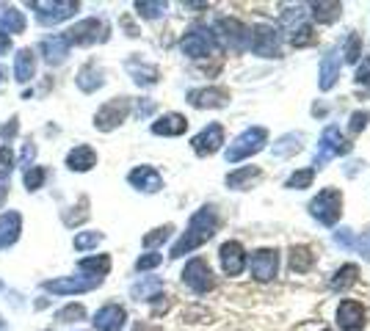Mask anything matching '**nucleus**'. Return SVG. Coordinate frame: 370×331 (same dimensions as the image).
Segmentation results:
<instances>
[{"mask_svg":"<svg viewBox=\"0 0 370 331\" xmlns=\"http://www.w3.org/2000/svg\"><path fill=\"white\" fill-rule=\"evenodd\" d=\"M216 229H219V213H216V207L213 205L199 207V210L191 215L188 229L180 235V240L171 246V257L177 260V257L191 254L194 248H199L202 243H207V240L216 235Z\"/></svg>","mask_w":370,"mask_h":331,"instance_id":"nucleus-1","label":"nucleus"},{"mask_svg":"<svg viewBox=\"0 0 370 331\" xmlns=\"http://www.w3.org/2000/svg\"><path fill=\"white\" fill-rule=\"evenodd\" d=\"M309 215L324 227H334L340 221V215H343V193L337 188H324L309 202Z\"/></svg>","mask_w":370,"mask_h":331,"instance_id":"nucleus-2","label":"nucleus"},{"mask_svg":"<svg viewBox=\"0 0 370 331\" xmlns=\"http://www.w3.org/2000/svg\"><path fill=\"white\" fill-rule=\"evenodd\" d=\"M266 144H268L266 127H246L224 152L226 163H238V161H244V158H251V155H257Z\"/></svg>","mask_w":370,"mask_h":331,"instance_id":"nucleus-3","label":"nucleus"},{"mask_svg":"<svg viewBox=\"0 0 370 331\" xmlns=\"http://www.w3.org/2000/svg\"><path fill=\"white\" fill-rule=\"evenodd\" d=\"M351 152V144L343 138V133L329 124L326 130H324V136H321V141H318V152H315V166L318 168H324V166L329 163L331 158H343V155H349Z\"/></svg>","mask_w":370,"mask_h":331,"instance_id":"nucleus-4","label":"nucleus"},{"mask_svg":"<svg viewBox=\"0 0 370 331\" xmlns=\"http://www.w3.org/2000/svg\"><path fill=\"white\" fill-rule=\"evenodd\" d=\"M249 47L254 56H263V58H279V53H282L279 34L271 25H254L249 31Z\"/></svg>","mask_w":370,"mask_h":331,"instance_id":"nucleus-5","label":"nucleus"},{"mask_svg":"<svg viewBox=\"0 0 370 331\" xmlns=\"http://www.w3.org/2000/svg\"><path fill=\"white\" fill-rule=\"evenodd\" d=\"M180 50H183L188 58H207V56L216 50V36H213L210 28L196 25V28H191V31L183 36Z\"/></svg>","mask_w":370,"mask_h":331,"instance_id":"nucleus-6","label":"nucleus"},{"mask_svg":"<svg viewBox=\"0 0 370 331\" xmlns=\"http://www.w3.org/2000/svg\"><path fill=\"white\" fill-rule=\"evenodd\" d=\"M183 285L188 290H194L196 295H205L216 287V279H213V270L202 257H194L188 265L183 268Z\"/></svg>","mask_w":370,"mask_h":331,"instance_id":"nucleus-7","label":"nucleus"},{"mask_svg":"<svg viewBox=\"0 0 370 331\" xmlns=\"http://www.w3.org/2000/svg\"><path fill=\"white\" fill-rule=\"evenodd\" d=\"M105 39H108V25L97 17H89V20L72 25L66 34L69 44H81V47H91V44H100Z\"/></svg>","mask_w":370,"mask_h":331,"instance_id":"nucleus-8","label":"nucleus"},{"mask_svg":"<svg viewBox=\"0 0 370 331\" xmlns=\"http://www.w3.org/2000/svg\"><path fill=\"white\" fill-rule=\"evenodd\" d=\"M216 44L221 41L224 47L229 50H235V53H241V50H246L249 47V28H244L238 20H232V17H221V20L216 22Z\"/></svg>","mask_w":370,"mask_h":331,"instance_id":"nucleus-9","label":"nucleus"},{"mask_svg":"<svg viewBox=\"0 0 370 331\" xmlns=\"http://www.w3.org/2000/svg\"><path fill=\"white\" fill-rule=\"evenodd\" d=\"M31 9H36V20L39 25H59L69 20L81 11V3L75 0H56V3H31Z\"/></svg>","mask_w":370,"mask_h":331,"instance_id":"nucleus-10","label":"nucleus"},{"mask_svg":"<svg viewBox=\"0 0 370 331\" xmlns=\"http://www.w3.org/2000/svg\"><path fill=\"white\" fill-rule=\"evenodd\" d=\"M127 113H130V100H127V97H116V100L105 103L103 108L94 113V127H97L100 133H111V130H116V127L127 119Z\"/></svg>","mask_w":370,"mask_h":331,"instance_id":"nucleus-11","label":"nucleus"},{"mask_svg":"<svg viewBox=\"0 0 370 331\" xmlns=\"http://www.w3.org/2000/svg\"><path fill=\"white\" fill-rule=\"evenodd\" d=\"M100 282L103 279H89V276H59V279H47L41 287L53 295H78V292L100 287Z\"/></svg>","mask_w":370,"mask_h":331,"instance_id":"nucleus-12","label":"nucleus"},{"mask_svg":"<svg viewBox=\"0 0 370 331\" xmlns=\"http://www.w3.org/2000/svg\"><path fill=\"white\" fill-rule=\"evenodd\" d=\"M224 144V127L221 124H207L202 133H196L194 138H191V146H194V152L199 155V158H207V155H216L219 149Z\"/></svg>","mask_w":370,"mask_h":331,"instance_id":"nucleus-13","label":"nucleus"},{"mask_svg":"<svg viewBox=\"0 0 370 331\" xmlns=\"http://www.w3.org/2000/svg\"><path fill=\"white\" fill-rule=\"evenodd\" d=\"M249 268H251V276L257 282H271L276 276V268H279V257H276L274 248H260V251L251 254Z\"/></svg>","mask_w":370,"mask_h":331,"instance_id":"nucleus-14","label":"nucleus"},{"mask_svg":"<svg viewBox=\"0 0 370 331\" xmlns=\"http://www.w3.org/2000/svg\"><path fill=\"white\" fill-rule=\"evenodd\" d=\"M219 260L226 276H241L246 268V251L238 240H226L224 246L219 248Z\"/></svg>","mask_w":370,"mask_h":331,"instance_id":"nucleus-15","label":"nucleus"},{"mask_svg":"<svg viewBox=\"0 0 370 331\" xmlns=\"http://www.w3.org/2000/svg\"><path fill=\"white\" fill-rule=\"evenodd\" d=\"M188 103L194 108H224L229 103V91L221 88V86L194 88V91H188Z\"/></svg>","mask_w":370,"mask_h":331,"instance_id":"nucleus-16","label":"nucleus"},{"mask_svg":"<svg viewBox=\"0 0 370 331\" xmlns=\"http://www.w3.org/2000/svg\"><path fill=\"white\" fill-rule=\"evenodd\" d=\"M127 183L136 188V190H144V193H158L164 188V177L152 168V166H136L130 174H127Z\"/></svg>","mask_w":370,"mask_h":331,"instance_id":"nucleus-17","label":"nucleus"},{"mask_svg":"<svg viewBox=\"0 0 370 331\" xmlns=\"http://www.w3.org/2000/svg\"><path fill=\"white\" fill-rule=\"evenodd\" d=\"M365 307L359 301H343L337 307V326L343 331H359L365 326Z\"/></svg>","mask_w":370,"mask_h":331,"instance_id":"nucleus-18","label":"nucleus"},{"mask_svg":"<svg viewBox=\"0 0 370 331\" xmlns=\"http://www.w3.org/2000/svg\"><path fill=\"white\" fill-rule=\"evenodd\" d=\"M127 312L119 304H105L103 310L94 315V329L97 331H122Z\"/></svg>","mask_w":370,"mask_h":331,"instance_id":"nucleus-19","label":"nucleus"},{"mask_svg":"<svg viewBox=\"0 0 370 331\" xmlns=\"http://www.w3.org/2000/svg\"><path fill=\"white\" fill-rule=\"evenodd\" d=\"M22 232V215L17 210H9L0 215V251L9 246H14L20 240Z\"/></svg>","mask_w":370,"mask_h":331,"instance_id":"nucleus-20","label":"nucleus"},{"mask_svg":"<svg viewBox=\"0 0 370 331\" xmlns=\"http://www.w3.org/2000/svg\"><path fill=\"white\" fill-rule=\"evenodd\" d=\"M69 41H66V36H61V34H53V36H47V39H41L39 50L41 56H44V61L47 63H61L66 56H69Z\"/></svg>","mask_w":370,"mask_h":331,"instance_id":"nucleus-21","label":"nucleus"},{"mask_svg":"<svg viewBox=\"0 0 370 331\" xmlns=\"http://www.w3.org/2000/svg\"><path fill=\"white\" fill-rule=\"evenodd\" d=\"M188 130V119L183 113H164L158 122H152V133L164 136V138H177Z\"/></svg>","mask_w":370,"mask_h":331,"instance_id":"nucleus-22","label":"nucleus"},{"mask_svg":"<svg viewBox=\"0 0 370 331\" xmlns=\"http://www.w3.org/2000/svg\"><path fill=\"white\" fill-rule=\"evenodd\" d=\"M97 166V152L91 149V146H86V144H81V146H75L69 155H66V168L69 171H91Z\"/></svg>","mask_w":370,"mask_h":331,"instance_id":"nucleus-23","label":"nucleus"},{"mask_svg":"<svg viewBox=\"0 0 370 331\" xmlns=\"http://www.w3.org/2000/svg\"><path fill=\"white\" fill-rule=\"evenodd\" d=\"M75 83H78V88H81V91H86V94H94L97 88H103L105 86V75H103V69H100L97 63H86L81 72H78Z\"/></svg>","mask_w":370,"mask_h":331,"instance_id":"nucleus-24","label":"nucleus"},{"mask_svg":"<svg viewBox=\"0 0 370 331\" xmlns=\"http://www.w3.org/2000/svg\"><path fill=\"white\" fill-rule=\"evenodd\" d=\"M127 72H130L133 83H139V86H155V83H158V78H161L158 66L144 63L141 58H130V61H127Z\"/></svg>","mask_w":370,"mask_h":331,"instance_id":"nucleus-25","label":"nucleus"},{"mask_svg":"<svg viewBox=\"0 0 370 331\" xmlns=\"http://www.w3.org/2000/svg\"><path fill=\"white\" fill-rule=\"evenodd\" d=\"M161 290H164V282H161L158 276H141V279L130 287V295H133L136 301H152V298L161 295Z\"/></svg>","mask_w":370,"mask_h":331,"instance_id":"nucleus-26","label":"nucleus"},{"mask_svg":"<svg viewBox=\"0 0 370 331\" xmlns=\"http://www.w3.org/2000/svg\"><path fill=\"white\" fill-rule=\"evenodd\" d=\"M337 78H340V61H337V53L329 50V53L321 58V81H318L321 91H329L331 86L337 83Z\"/></svg>","mask_w":370,"mask_h":331,"instance_id":"nucleus-27","label":"nucleus"},{"mask_svg":"<svg viewBox=\"0 0 370 331\" xmlns=\"http://www.w3.org/2000/svg\"><path fill=\"white\" fill-rule=\"evenodd\" d=\"M36 75V58H34V50H20L17 58H14V78L20 83H31Z\"/></svg>","mask_w":370,"mask_h":331,"instance_id":"nucleus-28","label":"nucleus"},{"mask_svg":"<svg viewBox=\"0 0 370 331\" xmlns=\"http://www.w3.org/2000/svg\"><path fill=\"white\" fill-rule=\"evenodd\" d=\"M257 177H260V168H257V166H244V168L226 174L224 183H226V188H232V190H246Z\"/></svg>","mask_w":370,"mask_h":331,"instance_id":"nucleus-29","label":"nucleus"},{"mask_svg":"<svg viewBox=\"0 0 370 331\" xmlns=\"http://www.w3.org/2000/svg\"><path fill=\"white\" fill-rule=\"evenodd\" d=\"M78 268L83 273H89L91 279H103L105 273L111 270V257L108 254H94V257H83L81 263H78Z\"/></svg>","mask_w":370,"mask_h":331,"instance_id":"nucleus-30","label":"nucleus"},{"mask_svg":"<svg viewBox=\"0 0 370 331\" xmlns=\"http://www.w3.org/2000/svg\"><path fill=\"white\" fill-rule=\"evenodd\" d=\"M25 31V14L17 11V9H3V14H0V34H6V36H14V34H22Z\"/></svg>","mask_w":370,"mask_h":331,"instance_id":"nucleus-31","label":"nucleus"},{"mask_svg":"<svg viewBox=\"0 0 370 331\" xmlns=\"http://www.w3.org/2000/svg\"><path fill=\"white\" fill-rule=\"evenodd\" d=\"M301 141H304L301 133H288V136H282V138L274 144L271 155H274V158H290V155H296V152L301 149Z\"/></svg>","mask_w":370,"mask_h":331,"instance_id":"nucleus-32","label":"nucleus"},{"mask_svg":"<svg viewBox=\"0 0 370 331\" xmlns=\"http://www.w3.org/2000/svg\"><path fill=\"white\" fill-rule=\"evenodd\" d=\"M312 265H315L312 248H307V246L290 248V268L296 270V273H307V270H312Z\"/></svg>","mask_w":370,"mask_h":331,"instance_id":"nucleus-33","label":"nucleus"},{"mask_svg":"<svg viewBox=\"0 0 370 331\" xmlns=\"http://www.w3.org/2000/svg\"><path fill=\"white\" fill-rule=\"evenodd\" d=\"M356 276H359V268L356 265H343V268L334 270V276H331L329 287L334 290V292H343V290H349L351 285H356Z\"/></svg>","mask_w":370,"mask_h":331,"instance_id":"nucleus-34","label":"nucleus"},{"mask_svg":"<svg viewBox=\"0 0 370 331\" xmlns=\"http://www.w3.org/2000/svg\"><path fill=\"white\" fill-rule=\"evenodd\" d=\"M309 9H312V17L318 22H324V25H329V22H334L343 14V6H340V3H331V0L329 3H326V0H324V3H312Z\"/></svg>","mask_w":370,"mask_h":331,"instance_id":"nucleus-35","label":"nucleus"},{"mask_svg":"<svg viewBox=\"0 0 370 331\" xmlns=\"http://www.w3.org/2000/svg\"><path fill=\"white\" fill-rule=\"evenodd\" d=\"M334 240H337V243H340L343 248H356L362 257H370L368 243H365V240H359V238H356L351 229H337V232H334Z\"/></svg>","mask_w":370,"mask_h":331,"instance_id":"nucleus-36","label":"nucleus"},{"mask_svg":"<svg viewBox=\"0 0 370 331\" xmlns=\"http://www.w3.org/2000/svg\"><path fill=\"white\" fill-rule=\"evenodd\" d=\"M312 180H315V168H299V171H293V174L288 177L285 188H293V190H304V188L312 185Z\"/></svg>","mask_w":370,"mask_h":331,"instance_id":"nucleus-37","label":"nucleus"},{"mask_svg":"<svg viewBox=\"0 0 370 331\" xmlns=\"http://www.w3.org/2000/svg\"><path fill=\"white\" fill-rule=\"evenodd\" d=\"M44 177H47V171H44V166H31L25 174H22V183L25 188L34 193V190H39L41 183H44Z\"/></svg>","mask_w":370,"mask_h":331,"instance_id":"nucleus-38","label":"nucleus"},{"mask_svg":"<svg viewBox=\"0 0 370 331\" xmlns=\"http://www.w3.org/2000/svg\"><path fill=\"white\" fill-rule=\"evenodd\" d=\"M136 11L141 14V17H146V20H158V17H164L166 11V3H149V0H139L136 3Z\"/></svg>","mask_w":370,"mask_h":331,"instance_id":"nucleus-39","label":"nucleus"},{"mask_svg":"<svg viewBox=\"0 0 370 331\" xmlns=\"http://www.w3.org/2000/svg\"><path fill=\"white\" fill-rule=\"evenodd\" d=\"M56 320H64V323H78V320H86V307H83V304H66L64 310H59Z\"/></svg>","mask_w":370,"mask_h":331,"instance_id":"nucleus-40","label":"nucleus"},{"mask_svg":"<svg viewBox=\"0 0 370 331\" xmlns=\"http://www.w3.org/2000/svg\"><path fill=\"white\" fill-rule=\"evenodd\" d=\"M315 41V34H312V25H299V28H293V34H290V44L293 47H307Z\"/></svg>","mask_w":370,"mask_h":331,"instance_id":"nucleus-41","label":"nucleus"},{"mask_svg":"<svg viewBox=\"0 0 370 331\" xmlns=\"http://www.w3.org/2000/svg\"><path fill=\"white\" fill-rule=\"evenodd\" d=\"M171 232H174V227H171V224H166V227L152 229L149 235H144V246H146V248H158V246H161V243H166V240L171 238Z\"/></svg>","mask_w":370,"mask_h":331,"instance_id":"nucleus-42","label":"nucleus"},{"mask_svg":"<svg viewBox=\"0 0 370 331\" xmlns=\"http://www.w3.org/2000/svg\"><path fill=\"white\" fill-rule=\"evenodd\" d=\"M343 56H346V61L349 63L359 61V56H362V39H359V34H349L346 47H343Z\"/></svg>","mask_w":370,"mask_h":331,"instance_id":"nucleus-43","label":"nucleus"},{"mask_svg":"<svg viewBox=\"0 0 370 331\" xmlns=\"http://www.w3.org/2000/svg\"><path fill=\"white\" fill-rule=\"evenodd\" d=\"M75 213H64V224L66 227H78L83 218H89V199L83 196L81 202H78V207H72Z\"/></svg>","mask_w":370,"mask_h":331,"instance_id":"nucleus-44","label":"nucleus"},{"mask_svg":"<svg viewBox=\"0 0 370 331\" xmlns=\"http://www.w3.org/2000/svg\"><path fill=\"white\" fill-rule=\"evenodd\" d=\"M103 243V232H78L75 235V248L86 251V248H94Z\"/></svg>","mask_w":370,"mask_h":331,"instance_id":"nucleus-45","label":"nucleus"},{"mask_svg":"<svg viewBox=\"0 0 370 331\" xmlns=\"http://www.w3.org/2000/svg\"><path fill=\"white\" fill-rule=\"evenodd\" d=\"M161 263H164V257H161L158 251H146V254H141V257L136 260V270H139V273H144V270H155Z\"/></svg>","mask_w":370,"mask_h":331,"instance_id":"nucleus-46","label":"nucleus"},{"mask_svg":"<svg viewBox=\"0 0 370 331\" xmlns=\"http://www.w3.org/2000/svg\"><path fill=\"white\" fill-rule=\"evenodd\" d=\"M370 122V113L368 111H356V113H351V133H362Z\"/></svg>","mask_w":370,"mask_h":331,"instance_id":"nucleus-47","label":"nucleus"},{"mask_svg":"<svg viewBox=\"0 0 370 331\" xmlns=\"http://www.w3.org/2000/svg\"><path fill=\"white\" fill-rule=\"evenodd\" d=\"M152 113H155V103L146 100V97H141V100L136 103V116H139V119H149Z\"/></svg>","mask_w":370,"mask_h":331,"instance_id":"nucleus-48","label":"nucleus"},{"mask_svg":"<svg viewBox=\"0 0 370 331\" xmlns=\"http://www.w3.org/2000/svg\"><path fill=\"white\" fill-rule=\"evenodd\" d=\"M11 166H14V155H11V149H9V146H0V171H3V177L11 171Z\"/></svg>","mask_w":370,"mask_h":331,"instance_id":"nucleus-49","label":"nucleus"},{"mask_svg":"<svg viewBox=\"0 0 370 331\" xmlns=\"http://www.w3.org/2000/svg\"><path fill=\"white\" fill-rule=\"evenodd\" d=\"M354 81L362 83V86H365V83H370V56H365V58H362V63L356 66V75H354Z\"/></svg>","mask_w":370,"mask_h":331,"instance_id":"nucleus-50","label":"nucleus"},{"mask_svg":"<svg viewBox=\"0 0 370 331\" xmlns=\"http://www.w3.org/2000/svg\"><path fill=\"white\" fill-rule=\"evenodd\" d=\"M17 122H20V119H17V116H11L9 122L0 127V138H3V141H11V138L17 136Z\"/></svg>","mask_w":370,"mask_h":331,"instance_id":"nucleus-51","label":"nucleus"},{"mask_svg":"<svg viewBox=\"0 0 370 331\" xmlns=\"http://www.w3.org/2000/svg\"><path fill=\"white\" fill-rule=\"evenodd\" d=\"M34 155H36V146H34V144H25V149H22V155H20V163H22V168H25V171L31 168V161H34Z\"/></svg>","mask_w":370,"mask_h":331,"instance_id":"nucleus-52","label":"nucleus"},{"mask_svg":"<svg viewBox=\"0 0 370 331\" xmlns=\"http://www.w3.org/2000/svg\"><path fill=\"white\" fill-rule=\"evenodd\" d=\"M9 50H11V39L6 34H0V56H6Z\"/></svg>","mask_w":370,"mask_h":331,"instance_id":"nucleus-53","label":"nucleus"},{"mask_svg":"<svg viewBox=\"0 0 370 331\" xmlns=\"http://www.w3.org/2000/svg\"><path fill=\"white\" fill-rule=\"evenodd\" d=\"M133 331H158V326H149V323H136Z\"/></svg>","mask_w":370,"mask_h":331,"instance_id":"nucleus-54","label":"nucleus"},{"mask_svg":"<svg viewBox=\"0 0 370 331\" xmlns=\"http://www.w3.org/2000/svg\"><path fill=\"white\" fill-rule=\"evenodd\" d=\"M3 199H6V185H0V205H3Z\"/></svg>","mask_w":370,"mask_h":331,"instance_id":"nucleus-55","label":"nucleus"},{"mask_svg":"<svg viewBox=\"0 0 370 331\" xmlns=\"http://www.w3.org/2000/svg\"><path fill=\"white\" fill-rule=\"evenodd\" d=\"M0 331H6V323H3V320H0Z\"/></svg>","mask_w":370,"mask_h":331,"instance_id":"nucleus-56","label":"nucleus"},{"mask_svg":"<svg viewBox=\"0 0 370 331\" xmlns=\"http://www.w3.org/2000/svg\"><path fill=\"white\" fill-rule=\"evenodd\" d=\"M0 290H3V282H0Z\"/></svg>","mask_w":370,"mask_h":331,"instance_id":"nucleus-57","label":"nucleus"},{"mask_svg":"<svg viewBox=\"0 0 370 331\" xmlns=\"http://www.w3.org/2000/svg\"><path fill=\"white\" fill-rule=\"evenodd\" d=\"M326 331H329V329H326Z\"/></svg>","mask_w":370,"mask_h":331,"instance_id":"nucleus-58","label":"nucleus"}]
</instances>
